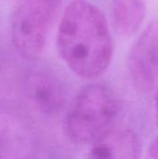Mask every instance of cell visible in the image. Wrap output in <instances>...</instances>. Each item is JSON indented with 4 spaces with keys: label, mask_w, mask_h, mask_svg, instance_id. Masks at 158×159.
I'll return each mask as SVG.
<instances>
[{
    "label": "cell",
    "mask_w": 158,
    "mask_h": 159,
    "mask_svg": "<svg viewBox=\"0 0 158 159\" xmlns=\"http://www.w3.org/2000/svg\"><path fill=\"white\" fill-rule=\"evenodd\" d=\"M149 157L158 159V138H156L151 144L148 152Z\"/></svg>",
    "instance_id": "obj_9"
},
{
    "label": "cell",
    "mask_w": 158,
    "mask_h": 159,
    "mask_svg": "<svg viewBox=\"0 0 158 159\" xmlns=\"http://www.w3.org/2000/svg\"><path fill=\"white\" fill-rule=\"evenodd\" d=\"M115 30L124 36H130L141 27L145 17L144 0H112Z\"/></svg>",
    "instance_id": "obj_8"
},
{
    "label": "cell",
    "mask_w": 158,
    "mask_h": 159,
    "mask_svg": "<svg viewBox=\"0 0 158 159\" xmlns=\"http://www.w3.org/2000/svg\"><path fill=\"white\" fill-rule=\"evenodd\" d=\"M57 48L78 76L94 79L102 75L112 61L113 41L100 8L88 0H72L59 24Z\"/></svg>",
    "instance_id": "obj_1"
},
{
    "label": "cell",
    "mask_w": 158,
    "mask_h": 159,
    "mask_svg": "<svg viewBox=\"0 0 158 159\" xmlns=\"http://www.w3.org/2000/svg\"><path fill=\"white\" fill-rule=\"evenodd\" d=\"M129 74L140 93L155 88L158 78V20L149 22L134 42L129 56Z\"/></svg>",
    "instance_id": "obj_4"
},
{
    "label": "cell",
    "mask_w": 158,
    "mask_h": 159,
    "mask_svg": "<svg viewBox=\"0 0 158 159\" xmlns=\"http://www.w3.org/2000/svg\"><path fill=\"white\" fill-rule=\"evenodd\" d=\"M90 157L96 159L136 158L139 143L131 130L109 131L103 138L92 144Z\"/></svg>",
    "instance_id": "obj_7"
},
{
    "label": "cell",
    "mask_w": 158,
    "mask_h": 159,
    "mask_svg": "<svg viewBox=\"0 0 158 159\" xmlns=\"http://www.w3.org/2000/svg\"><path fill=\"white\" fill-rule=\"evenodd\" d=\"M118 110L117 96L109 84H88L79 91L67 112L64 134L75 144H93L111 131Z\"/></svg>",
    "instance_id": "obj_2"
},
{
    "label": "cell",
    "mask_w": 158,
    "mask_h": 159,
    "mask_svg": "<svg viewBox=\"0 0 158 159\" xmlns=\"http://www.w3.org/2000/svg\"><path fill=\"white\" fill-rule=\"evenodd\" d=\"M155 115H156V121L158 125V89L155 98Z\"/></svg>",
    "instance_id": "obj_10"
},
{
    "label": "cell",
    "mask_w": 158,
    "mask_h": 159,
    "mask_svg": "<svg viewBox=\"0 0 158 159\" xmlns=\"http://www.w3.org/2000/svg\"><path fill=\"white\" fill-rule=\"evenodd\" d=\"M28 126L20 114L0 105V158L27 157L30 148Z\"/></svg>",
    "instance_id": "obj_6"
},
{
    "label": "cell",
    "mask_w": 158,
    "mask_h": 159,
    "mask_svg": "<svg viewBox=\"0 0 158 159\" xmlns=\"http://www.w3.org/2000/svg\"><path fill=\"white\" fill-rule=\"evenodd\" d=\"M21 92L28 105L45 116L58 114L65 103V89L61 80L44 69L33 70L24 76Z\"/></svg>",
    "instance_id": "obj_5"
},
{
    "label": "cell",
    "mask_w": 158,
    "mask_h": 159,
    "mask_svg": "<svg viewBox=\"0 0 158 159\" xmlns=\"http://www.w3.org/2000/svg\"><path fill=\"white\" fill-rule=\"evenodd\" d=\"M62 0H19L11 17V39L17 52L28 60L44 49L50 23Z\"/></svg>",
    "instance_id": "obj_3"
}]
</instances>
